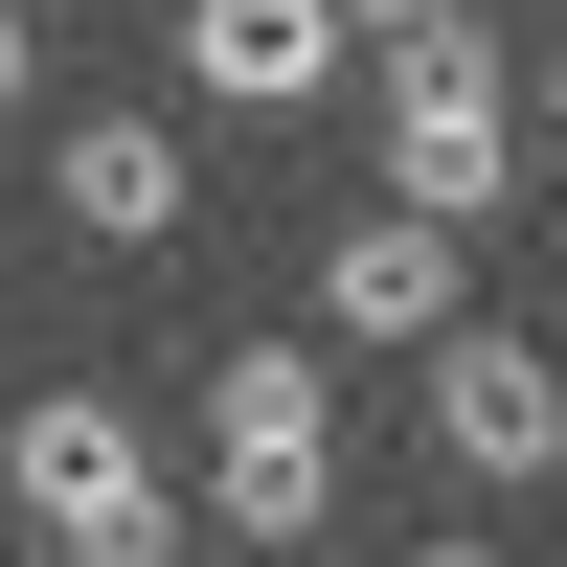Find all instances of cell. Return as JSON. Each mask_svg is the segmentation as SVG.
<instances>
[{"label":"cell","instance_id":"cell-11","mask_svg":"<svg viewBox=\"0 0 567 567\" xmlns=\"http://www.w3.org/2000/svg\"><path fill=\"white\" fill-rule=\"evenodd\" d=\"M159 567H182V545H159Z\"/></svg>","mask_w":567,"mask_h":567},{"label":"cell","instance_id":"cell-1","mask_svg":"<svg viewBox=\"0 0 567 567\" xmlns=\"http://www.w3.org/2000/svg\"><path fill=\"white\" fill-rule=\"evenodd\" d=\"M363 114H386V205H432V227H499V205H523V136H545V114L499 91L477 23H386Z\"/></svg>","mask_w":567,"mask_h":567},{"label":"cell","instance_id":"cell-2","mask_svg":"<svg viewBox=\"0 0 567 567\" xmlns=\"http://www.w3.org/2000/svg\"><path fill=\"white\" fill-rule=\"evenodd\" d=\"M205 499H227V545H318L341 523V432H318V363L296 341H227L205 363Z\"/></svg>","mask_w":567,"mask_h":567},{"label":"cell","instance_id":"cell-8","mask_svg":"<svg viewBox=\"0 0 567 567\" xmlns=\"http://www.w3.org/2000/svg\"><path fill=\"white\" fill-rule=\"evenodd\" d=\"M23 69H45V23H23V0H0V114H23Z\"/></svg>","mask_w":567,"mask_h":567},{"label":"cell","instance_id":"cell-9","mask_svg":"<svg viewBox=\"0 0 567 567\" xmlns=\"http://www.w3.org/2000/svg\"><path fill=\"white\" fill-rule=\"evenodd\" d=\"M545 159H567V45H545Z\"/></svg>","mask_w":567,"mask_h":567},{"label":"cell","instance_id":"cell-5","mask_svg":"<svg viewBox=\"0 0 567 567\" xmlns=\"http://www.w3.org/2000/svg\"><path fill=\"white\" fill-rule=\"evenodd\" d=\"M341 0H182V91H205V114H318V91H341Z\"/></svg>","mask_w":567,"mask_h":567},{"label":"cell","instance_id":"cell-4","mask_svg":"<svg viewBox=\"0 0 567 567\" xmlns=\"http://www.w3.org/2000/svg\"><path fill=\"white\" fill-rule=\"evenodd\" d=\"M454 272H477V227H432V205L318 227V341H454Z\"/></svg>","mask_w":567,"mask_h":567},{"label":"cell","instance_id":"cell-7","mask_svg":"<svg viewBox=\"0 0 567 567\" xmlns=\"http://www.w3.org/2000/svg\"><path fill=\"white\" fill-rule=\"evenodd\" d=\"M45 205H69V250H159L182 227V114H69L45 136Z\"/></svg>","mask_w":567,"mask_h":567},{"label":"cell","instance_id":"cell-6","mask_svg":"<svg viewBox=\"0 0 567 567\" xmlns=\"http://www.w3.org/2000/svg\"><path fill=\"white\" fill-rule=\"evenodd\" d=\"M432 454L454 477H567V363L545 341H432Z\"/></svg>","mask_w":567,"mask_h":567},{"label":"cell","instance_id":"cell-3","mask_svg":"<svg viewBox=\"0 0 567 567\" xmlns=\"http://www.w3.org/2000/svg\"><path fill=\"white\" fill-rule=\"evenodd\" d=\"M0 499H23L69 567H159V545H182V499H159V454H136V409H91V386H45L23 432H0Z\"/></svg>","mask_w":567,"mask_h":567},{"label":"cell","instance_id":"cell-10","mask_svg":"<svg viewBox=\"0 0 567 567\" xmlns=\"http://www.w3.org/2000/svg\"><path fill=\"white\" fill-rule=\"evenodd\" d=\"M409 567H499V545H409Z\"/></svg>","mask_w":567,"mask_h":567}]
</instances>
